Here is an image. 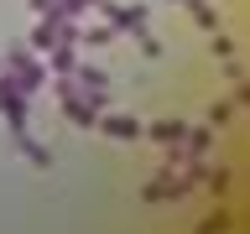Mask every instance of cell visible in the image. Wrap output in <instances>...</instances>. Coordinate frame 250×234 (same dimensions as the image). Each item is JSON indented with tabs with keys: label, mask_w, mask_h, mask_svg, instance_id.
<instances>
[{
	"label": "cell",
	"mask_w": 250,
	"mask_h": 234,
	"mask_svg": "<svg viewBox=\"0 0 250 234\" xmlns=\"http://www.w3.org/2000/svg\"><path fill=\"white\" fill-rule=\"evenodd\" d=\"M11 83H16V89H21V94H31V89H37V83H42V62H31L26 52H21V58L11 62Z\"/></svg>",
	"instance_id": "1"
},
{
	"label": "cell",
	"mask_w": 250,
	"mask_h": 234,
	"mask_svg": "<svg viewBox=\"0 0 250 234\" xmlns=\"http://www.w3.org/2000/svg\"><path fill=\"white\" fill-rule=\"evenodd\" d=\"M94 125H99L104 136H115V140H141V136H146L136 120H94Z\"/></svg>",
	"instance_id": "2"
},
{
	"label": "cell",
	"mask_w": 250,
	"mask_h": 234,
	"mask_svg": "<svg viewBox=\"0 0 250 234\" xmlns=\"http://www.w3.org/2000/svg\"><path fill=\"white\" fill-rule=\"evenodd\" d=\"M146 136H151V140H188V125L183 120H167V125H151Z\"/></svg>",
	"instance_id": "3"
},
{
	"label": "cell",
	"mask_w": 250,
	"mask_h": 234,
	"mask_svg": "<svg viewBox=\"0 0 250 234\" xmlns=\"http://www.w3.org/2000/svg\"><path fill=\"white\" fill-rule=\"evenodd\" d=\"M177 5H188V11L198 16V26H203V31H214V26H219V16L208 11V5H203V0H177Z\"/></svg>",
	"instance_id": "4"
},
{
	"label": "cell",
	"mask_w": 250,
	"mask_h": 234,
	"mask_svg": "<svg viewBox=\"0 0 250 234\" xmlns=\"http://www.w3.org/2000/svg\"><path fill=\"white\" fill-rule=\"evenodd\" d=\"M31 5H37V11H47V5H58V0H31Z\"/></svg>",
	"instance_id": "5"
}]
</instances>
